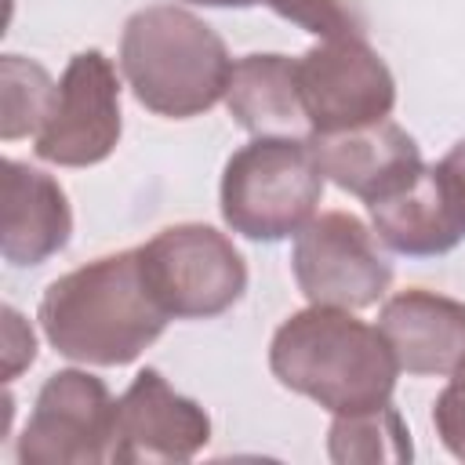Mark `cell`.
Listing matches in <instances>:
<instances>
[{
	"instance_id": "13",
	"label": "cell",
	"mask_w": 465,
	"mask_h": 465,
	"mask_svg": "<svg viewBox=\"0 0 465 465\" xmlns=\"http://www.w3.org/2000/svg\"><path fill=\"white\" fill-rule=\"evenodd\" d=\"M378 331L407 374L450 378L465 363V305L447 294L407 287L385 298Z\"/></svg>"
},
{
	"instance_id": "11",
	"label": "cell",
	"mask_w": 465,
	"mask_h": 465,
	"mask_svg": "<svg viewBox=\"0 0 465 465\" xmlns=\"http://www.w3.org/2000/svg\"><path fill=\"white\" fill-rule=\"evenodd\" d=\"M381 243L407 258H436L465 240V193L440 163H429L400 193L367 203Z\"/></svg>"
},
{
	"instance_id": "15",
	"label": "cell",
	"mask_w": 465,
	"mask_h": 465,
	"mask_svg": "<svg viewBox=\"0 0 465 465\" xmlns=\"http://www.w3.org/2000/svg\"><path fill=\"white\" fill-rule=\"evenodd\" d=\"M229 116L254 138H309L312 124L298 91V58L243 54L232 62L225 87Z\"/></svg>"
},
{
	"instance_id": "16",
	"label": "cell",
	"mask_w": 465,
	"mask_h": 465,
	"mask_svg": "<svg viewBox=\"0 0 465 465\" xmlns=\"http://www.w3.org/2000/svg\"><path fill=\"white\" fill-rule=\"evenodd\" d=\"M327 454L338 465H374V461H411V432L400 411L389 403L360 411V414H334L327 429Z\"/></svg>"
},
{
	"instance_id": "18",
	"label": "cell",
	"mask_w": 465,
	"mask_h": 465,
	"mask_svg": "<svg viewBox=\"0 0 465 465\" xmlns=\"http://www.w3.org/2000/svg\"><path fill=\"white\" fill-rule=\"evenodd\" d=\"M200 7H269L280 18L316 33V36H338V33H363V18L345 0H185Z\"/></svg>"
},
{
	"instance_id": "12",
	"label": "cell",
	"mask_w": 465,
	"mask_h": 465,
	"mask_svg": "<svg viewBox=\"0 0 465 465\" xmlns=\"http://www.w3.org/2000/svg\"><path fill=\"white\" fill-rule=\"evenodd\" d=\"M309 145L316 153L323 178L360 196L363 203H378L400 193L425 167L418 142L389 116L334 134H312Z\"/></svg>"
},
{
	"instance_id": "7",
	"label": "cell",
	"mask_w": 465,
	"mask_h": 465,
	"mask_svg": "<svg viewBox=\"0 0 465 465\" xmlns=\"http://www.w3.org/2000/svg\"><path fill=\"white\" fill-rule=\"evenodd\" d=\"M291 272L309 305L367 309L392 287V265L374 232L349 211L312 214L291 247Z\"/></svg>"
},
{
	"instance_id": "1",
	"label": "cell",
	"mask_w": 465,
	"mask_h": 465,
	"mask_svg": "<svg viewBox=\"0 0 465 465\" xmlns=\"http://www.w3.org/2000/svg\"><path fill=\"white\" fill-rule=\"evenodd\" d=\"M36 320L58 356L94 367L138 360L167 327L138 247L102 254L47 283Z\"/></svg>"
},
{
	"instance_id": "21",
	"label": "cell",
	"mask_w": 465,
	"mask_h": 465,
	"mask_svg": "<svg viewBox=\"0 0 465 465\" xmlns=\"http://www.w3.org/2000/svg\"><path fill=\"white\" fill-rule=\"evenodd\" d=\"M443 167L458 178V185H461V193H465V138H461V142H454V149L443 156Z\"/></svg>"
},
{
	"instance_id": "3",
	"label": "cell",
	"mask_w": 465,
	"mask_h": 465,
	"mask_svg": "<svg viewBox=\"0 0 465 465\" xmlns=\"http://www.w3.org/2000/svg\"><path fill=\"white\" fill-rule=\"evenodd\" d=\"M120 69L138 98L156 116H203L225 98L232 58L225 40L178 4H149L124 22Z\"/></svg>"
},
{
	"instance_id": "2",
	"label": "cell",
	"mask_w": 465,
	"mask_h": 465,
	"mask_svg": "<svg viewBox=\"0 0 465 465\" xmlns=\"http://www.w3.org/2000/svg\"><path fill=\"white\" fill-rule=\"evenodd\" d=\"M269 371L283 389L331 414H360L392 400L400 363L381 331L352 309L309 305L276 327Z\"/></svg>"
},
{
	"instance_id": "14",
	"label": "cell",
	"mask_w": 465,
	"mask_h": 465,
	"mask_svg": "<svg viewBox=\"0 0 465 465\" xmlns=\"http://www.w3.org/2000/svg\"><path fill=\"white\" fill-rule=\"evenodd\" d=\"M73 236V207L65 189L25 160H4V225L0 251L15 269L44 265L65 251Z\"/></svg>"
},
{
	"instance_id": "4",
	"label": "cell",
	"mask_w": 465,
	"mask_h": 465,
	"mask_svg": "<svg viewBox=\"0 0 465 465\" xmlns=\"http://www.w3.org/2000/svg\"><path fill=\"white\" fill-rule=\"evenodd\" d=\"M323 196L309 138H251L222 171V222L258 243L298 236Z\"/></svg>"
},
{
	"instance_id": "5",
	"label": "cell",
	"mask_w": 465,
	"mask_h": 465,
	"mask_svg": "<svg viewBox=\"0 0 465 465\" xmlns=\"http://www.w3.org/2000/svg\"><path fill=\"white\" fill-rule=\"evenodd\" d=\"M138 254L145 280L171 320H214L247 291V262L214 225H167L142 243Z\"/></svg>"
},
{
	"instance_id": "6",
	"label": "cell",
	"mask_w": 465,
	"mask_h": 465,
	"mask_svg": "<svg viewBox=\"0 0 465 465\" xmlns=\"http://www.w3.org/2000/svg\"><path fill=\"white\" fill-rule=\"evenodd\" d=\"M298 91L312 134L385 120L396 105V80L363 33L320 36V44L298 58Z\"/></svg>"
},
{
	"instance_id": "8",
	"label": "cell",
	"mask_w": 465,
	"mask_h": 465,
	"mask_svg": "<svg viewBox=\"0 0 465 465\" xmlns=\"http://www.w3.org/2000/svg\"><path fill=\"white\" fill-rule=\"evenodd\" d=\"M124 131L116 65L98 51H76L58 80L51 113L33 134V153L58 167H94L113 156Z\"/></svg>"
},
{
	"instance_id": "10",
	"label": "cell",
	"mask_w": 465,
	"mask_h": 465,
	"mask_svg": "<svg viewBox=\"0 0 465 465\" xmlns=\"http://www.w3.org/2000/svg\"><path fill=\"white\" fill-rule=\"evenodd\" d=\"M211 440L207 411L174 392L156 367L134 374V381L116 400L113 421V454L120 465H156V461H189Z\"/></svg>"
},
{
	"instance_id": "17",
	"label": "cell",
	"mask_w": 465,
	"mask_h": 465,
	"mask_svg": "<svg viewBox=\"0 0 465 465\" xmlns=\"http://www.w3.org/2000/svg\"><path fill=\"white\" fill-rule=\"evenodd\" d=\"M58 84L47 76V69L22 54L0 58V134L4 142L36 134L51 113Z\"/></svg>"
},
{
	"instance_id": "9",
	"label": "cell",
	"mask_w": 465,
	"mask_h": 465,
	"mask_svg": "<svg viewBox=\"0 0 465 465\" xmlns=\"http://www.w3.org/2000/svg\"><path fill=\"white\" fill-rule=\"evenodd\" d=\"M116 400L87 371H54L18 436L22 465H98L113 454Z\"/></svg>"
},
{
	"instance_id": "19",
	"label": "cell",
	"mask_w": 465,
	"mask_h": 465,
	"mask_svg": "<svg viewBox=\"0 0 465 465\" xmlns=\"http://www.w3.org/2000/svg\"><path fill=\"white\" fill-rule=\"evenodd\" d=\"M432 425H436L440 443L458 461H465V363L450 374L447 389L436 396V403H432Z\"/></svg>"
},
{
	"instance_id": "20",
	"label": "cell",
	"mask_w": 465,
	"mask_h": 465,
	"mask_svg": "<svg viewBox=\"0 0 465 465\" xmlns=\"http://www.w3.org/2000/svg\"><path fill=\"white\" fill-rule=\"evenodd\" d=\"M36 360V338L33 327L18 316V309L4 305V378L11 381L22 367Z\"/></svg>"
}]
</instances>
